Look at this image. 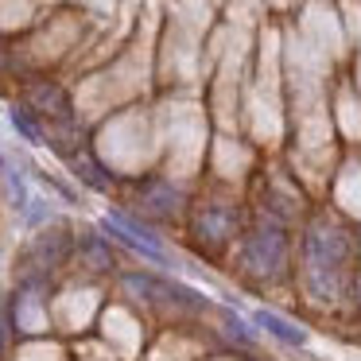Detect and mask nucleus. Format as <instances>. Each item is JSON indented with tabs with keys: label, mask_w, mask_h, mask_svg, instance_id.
Returning <instances> with one entry per match:
<instances>
[{
	"label": "nucleus",
	"mask_w": 361,
	"mask_h": 361,
	"mask_svg": "<svg viewBox=\"0 0 361 361\" xmlns=\"http://www.w3.org/2000/svg\"><path fill=\"white\" fill-rule=\"evenodd\" d=\"M303 257H307V288L314 291V299L330 303L338 295V276H342V264L350 257L345 229L326 218L314 221L303 237Z\"/></svg>",
	"instance_id": "obj_1"
},
{
	"label": "nucleus",
	"mask_w": 361,
	"mask_h": 361,
	"mask_svg": "<svg viewBox=\"0 0 361 361\" xmlns=\"http://www.w3.org/2000/svg\"><path fill=\"white\" fill-rule=\"evenodd\" d=\"M241 260L252 276H276L288 260V241H283V229L280 226H260L257 233L245 237V249Z\"/></svg>",
	"instance_id": "obj_2"
},
{
	"label": "nucleus",
	"mask_w": 361,
	"mask_h": 361,
	"mask_svg": "<svg viewBox=\"0 0 361 361\" xmlns=\"http://www.w3.org/2000/svg\"><path fill=\"white\" fill-rule=\"evenodd\" d=\"M190 229H195L198 241L221 245V241H229V237H233L237 214L229 210V206H221V202H206V206H198V214H195V221H190Z\"/></svg>",
	"instance_id": "obj_3"
},
{
	"label": "nucleus",
	"mask_w": 361,
	"mask_h": 361,
	"mask_svg": "<svg viewBox=\"0 0 361 361\" xmlns=\"http://www.w3.org/2000/svg\"><path fill=\"white\" fill-rule=\"evenodd\" d=\"M102 229L109 237H117L121 245H128L133 252H140V257H148V260H167V252L159 249V241L152 233H140V226L136 221H128V218H121V214H109V218L102 221Z\"/></svg>",
	"instance_id": "obj_4"
},
{
	"label": "nucleus",
	"mask_w": 361,
	"mask_h": 361,
	"mask_svg": "<svg viewBox=\"0 0 361 361\" xmlns=\"http://www.w3.org/2000/svg\"><path fill=\"white\" fill-rule=\"evenodd\" d=\"M32 102L39 105L43 117H55V121H63V125H71V105H66V97L59 86H35Z\"/></svg>",
	"instance_id": "obj_5"
},
{
	"label": "nucleus",
	"mask_w": 361,
	"mask_h": 361,
	"mask_svg": "<svg viewBox=\"0 0 361 361\" xmlns=\"http://www.w3.org/2000/svg\"><path fill=\"white\" fill-rule=\"evenodd\" d=\"M257 326L268 330V334H276L280 342H291V345H303L307 342V330L303 326H295V322L280 319V314H272V311H257Z\"/></svg>",
	"instance_id": "obj_6"
},
{
	"label": "nucleus",
	"mask_w": 361,
	"mask_h": 361,
	"mask_svg": "<svg viewBox=\"0 0 361 361\" xmlns=\"http://www.w3.org/2000/svg\"><path fill=\"white\" fill-rule=\"evenodd\" d=\"M66 252H71V233H66V229H55V233H47V237L35 241V257H39L47 268L63 264Z\"/></svg>",
	"instance_id": "obj_7"
},
{
	"label": "nucleus",
	"mask_w": 361,
	"mask_h": 361,
	"mask_svg": "<svg viewBox=\"0 0 361 361\" xmlns=\"http://www.w3.org/2000/svg\"><path fill=\"white\" fill-rule=\"evenodd\" d=\"M148 202H152V210H156V214H175V206H179V190L156 183V187H148Z\"/></svg>",
	"instance_id": "obj_8"
},
{
	"label": "nucleus",
	"mask_w": 361,
	"mask_h": 361,
	"mask_svg": "<svg viewBox=\"0 0 361 361\" xmlns=\"http://www.w3.org/2000/svg\"><path fill=\"white\" fill-rule=\"evenodd\" d=\"M12 125H16L20 133H24V140H32V144H39V140H43L39 125L32 121V113H27L24 105H16V109H12Z\"/></svg>",
	"instance_id": "obj_9"
},
{
	"label": "nucleus",
	"mask_w": 361,
	"mask_h": 361,
	"mask_svg": "<svg viewBox=\"0 0 361 361\" xmlns=\"http://www.w3.org/2000/svg\"><path fill=\"white\" fill-rule=\"evenodd\" d=\"M74 167H78V175L90 183V187H97V190H105V187H109V179H102V167H97L90 156H78V159H74Z\"/></svg>",
	"instance_id": "obj_10"
},
{
	"label": "nucleus",
	"mask_w": 361,
	"mask_h": 361,
	"mask_svg": "<svg viewBox=\"0 0 361 361\" xmlns=\"http://www.w3.org/2000/svg\"><path fill=\"white\" fill-rule=\"evenodd\" d=\"M4 187H8V206H16V210H20V206H24V179H20V175H16V167H4Z\"/></svg>",
	"instance_id": "obj_11"
},
{
	"label": "nucleus",
	"mask_w": 361,
	"mask_h": 361,
	"mask_svg": "<svg viewBox=\"0 0 361 361\" xmlns=\"http://www.w3.org/2000/svg\"><path fill=\"white\" fill-rule=\"evenodd\" d=\"M82 249L90 252V260H94L97 268H109V252H105V245L97 241V237H82Z\"/></svg>",
	"instance_id": "obj_12"
},
{
	"label": "nucleus",
	"mask_w": 361,
	"mask_h": 361,
	"mask_svg": "<svg viewBox=\"0 0 361 361\" xmlns=\"http://www.w3.org/2000/svg\"><path fill=\"white\" fill-rule=\"evenodd\" d=\"M221 319H226V326H229V334H237V338H241V342H252V334H249V330H245V322H241V319H237V314H233V311H221Z\"/></svg>",
	"instance_id": "obj_13"
}]
</instances>
